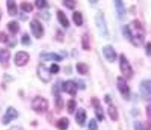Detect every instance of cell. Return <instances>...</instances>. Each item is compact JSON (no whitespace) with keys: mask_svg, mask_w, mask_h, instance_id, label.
Wrapping results in <instances>:
<instances>
[{"mask_svg":"<svg viewBox=\"0 0 151 130\" xmlns=\"http://www.w3.org/2000/svg\"><path fill=\"white\" fill-rule=\"evenodd\" d=\"M122 34L136 48L141 46L146 38V30L139 20H133L125 25L122 28Z\"/></svg>","mask_w":151,"mask_h":130,"instance_id":"obj_1","label":"cell"},{"mask_svg":"<svg viewBox=\"0 0 151 130\" xmlns=\"http://www.w3.org/2000/svg\"><path fill=\"white\" fill-rule=\"evenodd\" d=\"M31 108L38 114H45L49 109V101L42 96H37L32 100Z\"/></svg>","mask_w":151,"mask_h":130,"instance_id":"obj_2","label":"cell"},{"mask_svg":"<svg viewBox=\"0 0 151 130\" xmlns=\"http://www.w3.org/2000/svg\"><path fill=\"white\" fill-rule=\"evenodd\" d=\"M119 70H120L121 74H123L125 79L131 80L132 78L133 69L124 53L120 54V57H119Z\"/></svg>","mask_w":151,"mask_h":130,"instance_id":"obj_3","label":"cell"},{"mask_svg":"<svg viewBox=\"0 0 151 130\" xmlns=\"http://www.w3.org/2000/svg\"><path fill=\"white\" fill-rule=\"evenodd\" d=\"M95 23L96 26L99 30V33L102 36L106 37L108 35V28H107V24H106V18H104V12L101 10H99L95 15Z\"/></svg>","mask_w":151,"mask_h":130,"instance_id":"obj_4","label":"cell"},{"mask_svg":"<svg viewBox=\"0 0 151 130\" xmlns=\"http://www.w3.org/2000/svg\"><path fill=\"white\" fill-rule=\"evenodd\" d=\"M117 87L120 93V95L125 100H130L131 99V89L127 81L122 76H119L117 78Z\"/></svg>","mask_w":151,"mask_h":130,"instance_id":"obj_5","label":"cell"},{"mask_svg":"<svg viewBox=\"0 0 151 130\" xmlns=\"http://www.w3.org/2000/svg\"><path fill=\"white\" fill-rule=\"evenodd\" d=\"M30 29H31L32 34L37 39H40V38H42L44 36L45 29H44L43 24L38 20L34 19V20L31 21V22H30Z\"/></svg>","mask_w":151,"mask_h":130,"instance_id":"obj_6","label":"cell"},{"mask_svg":"<svg viewBox=\"0 0 151 130\" xmlns=\"http://www.w3.org/2000/svg\"><path fill=\"white\" fill-rule=\"evenodd\" d=\"M37 74L38 76V78L43 83H45V84H48V83L51 80V74L50 73L49 68L42 62H40L37 65Z\"/></svg>","mask_w":151,"mask_h":130,"instance_id":"obj_7","label":"cell"},{"mask_svg":"<svg viewBox=\"0 0 151 130\" xmlns=\"http://www.w3.org/2000/svg\"><path fill=\"white\" fill-rule=\"evenodd\" d=\"M62 89L67 93L68 95H70L72 97H75L77 95L78 90V83L75 82L74 80H67L62 83Z\"/></svg>","mask_w":151,"mask_h":130,"instance_id":"obj_8","label":"cell"},{"mask_svg":"<svg viewBox=\"0 0 151 130\" xmlns=\"http://www.w3.org/2000/svg\"><path fill=\"white\" fill-rule=\"evenodd\" d=\"M29 61H30V55H29L28 52L24 50L18 51L14 56V63L18 67L25 66Z\"/></svg>","mask_w":151,"mask_h":130,"instance_id":"obj_9","label":"cell"},{"mask_svg":"<svg viewBox=\"0 0 151 130\" xmlns=\"http://www.w3.org/2000/svg\"><path fill=\"white\" fill-rule=\"evenodd\" d=\"M139 90H140L141 96L144 99L150 100L151 98V82L149 79L147 80H143L141 82L140 86H139Z\"/></svg>","mask_w":151,"mask_h":130,"instance_id":"obj_10","label":"cell"},{"mask_svg":"<svg viewBox=\"0 0 151 130\" xmlns=\"http://www.w3.org/2000/svg\"><path fill=\"white\" fill-rule=\"evenodd\" d=\"M18 116H19L18 111H17L15 108L11 107V106H10V107H9L7 109V111H6V113H5V115L2 118V124L5 126H7L11 121L17 119Z\"/></svg>","mask_w":151,"mask_h":130,"instance_id":"obj_11","label":"cell"},{"mask_svg":"<svg viewBox=\"0 0 151 130\" xmlns=\"http://www.w3.org/2000/svg\"><path fill=\"white\" fill-rule=\"evenodd\" d=\"M102 52H103V55L104 57V59L109 61V62H114L117 60V52H116L115 49L111 45H106L104 46L103 49H102Z\"/></svg>","mask_w":151,"mask_h":130,"instance_id":"obj_12","label":"cell"},{"mask_svg":"<svg viewBox=\"0 0 151 130\" xmlns=\"http://www.w3.org/2000/svg\"><path fill=\"white\" fill-rule=\"evenodd\" d=\"M40 59L43 61H62L63 60V57H62L61 55L57 54L55 52H41L39 55Z\"/></svg>","mask_w":151,"mask_h":130,"instance_id":"obj_13","label":"cell"},{"mask_svg":"<svg viewBox=\"0 0 151 130\" xmlns=\"http://www.w3.org/2000/svg\"><path fill=\"white\" fill-rule=\"evenodd\" d=\"M115 2V8L116 11H117L118 18L119 20H123L126 18V9H125V5L123 1L121 0H116Z\"/></svg>","mask_w":151,"mask_h":130,"instance_id":"obj_14","label":"cell"},{"mask_svg":"<svg viewBox=\"0 0 151 130\" xmlns=\"http://www.w3.org/2000/svg\"><path fill=\"white\" fill-rule=\"evenodd\" d=\"M76 122H77L78 125H79L80 126H83L86 123V119H87V113L85 109L83 108H79L77 111V114H76L75 116Z\"/></svg>","mask_w":151,"mask_h":130,"instance_id":"obj_15","label":"cell"},{"mask_svg":"<svg viewBox=\"0 0 151 130\" xmlns=\"http://www.w3.org/2000/svg\"><path fill=\"white\" fill-rule=\"evenodd\" d=\"M56 16H57V20H58V21H59V23H60V24H61L63 27L68 28L69 26H70V21H69L68 18L66 17L65 13L63 12V10H61V9L57 10Z\"/></svg>","mask_w":151,"mask_h":130,"instance_id":"obj_16","label":"cell"},{"mask_svg":"<svg viewBox=\"0 0 151 130\" xmlns=\"http://www.w3.org/2000/svg\"><path fill=\"white\" fill-rule=\"evenodd\" d=\"M10 59V52L6 49H0V63L4 67H8Z\"/></svg>","mask_w":151,"mask_h":130,"instance_id":"obj_17","label":"cell"},{"mask_svg":"<svg viewBox=\"0 0 151 130\" xmlns=\"http://www.w3.org/2000/svg\"><path fill=\"white\" fill-rule=\"evenodd\" d=\"M7 9H8V14L11 17H14L18 14V7L17 4L13 0H8L7 1Z\"/></svg>","mask_w":151,"mask_h":130,"instance_id":"obj_18","label":"cell"},{"mask_svg":"<svg viewBox=\"0 0 151 130\" xmlns=\"http://www.w3.org/2000/svg\"><path fill=\"white\" fill-rule=\"evenodd\" d=\"M107 114L109 115V117L111 118V120L116 122V121H118L119 119V113H118V109L117 107L113 104H109L108 105V108H107Z\"/></svg>","mask_w":151,"mask_h":130,"instance_id":"obj_19","label":"cell"},{"mask_svg":"<svg viewBox=\"0 0 151 130\" xmlns=\"http://www.w3.org/2000/svg\"><path fill=\"white\" fill-rule=\"evenodd\" d=\"M7 28H8V30L9 31V33L11 34L15 35L16 34H18V32L20 31V24H19V22L17 21H10L8 22Z\"/></svg>","mask_w":151,"mask_h":130,"instance_id":"obj_20","label":"cell"},{"mask_svg":"<svg viewBox=\"0 0 151 130\" xmlns=\"http://www.w3.org/2000/svg\"><path fill=\"white\" fill-rule=\"evenodd\" d=\"M69 126V120L67 117H62L56 122V127L59 130H67Z\"/></svg>","mask_w":151,"mask_h":130,"instance_id":"obj_21","label":"cell"},{"mask_svg":"<svg viewBox=\"0 0 151 130\" xmlns=\"http://www.w3.org/2000/svg\"><path fill=\"white\" fill-rule=\"evenodd\" d=\"M54 105H55V109L57 111V113H60V111L63 109V106H65V101H63V99L61 94L55 96Z\"/></svg>","mask_w":151,"mask_h":130,"instance_id":"obj_22","label":"cell"},{"mask_svg":"<svg viewBox=\"0 0 151 130\" xmlns=\"http://www.w3.org/2000/svg\"><path fill=\"white\" fill-rule=\"evenodd\" d=\"M72 19L77 26H81L83 24V16L80 11H75L72 15Z\"/></svg>","mask_w":151,"mask_h":130,"instance_id":"obj_23","label":"cell"},{"mask_svg":"<svg viewBox=\"0 0 151 130\" xmlns=\"http://www.w3.org/2000/svg\"><path fill=\"white\" fill-rule=\"evenodd\" d=\"M81 46H82V49L89 51L91 49V43H90V37L88 34H84L82 36H81Z\"/></svg>","mask_w":151,"mask_h":130,"instance_id":"obj_24","label":"cell"},{"mask_svg":"<svg viewBox=\"0 0 151 130\" xmlns=\"http://www.w3.org/2000/svg\"><path fill=\"white\" fill-rule=\"evenodd\" d=\"M76 69H77V72L81 75H85L89 72V66L83 62H78L76 64Z\"/></svg>","mask_w":151,"mask_h":130,"instance_id":"obj_25","label":"cell"},{"mask_svg":"<svg viewBox=\"0 0 151 130\" xmlns=\"http://www.w3.org/2000/svg\"><path fill=\"white\" fill-rule=\"evenodd\" d=\"M20 9L24 11V12L29 13V12H32L33 9H34V6L31 3H27V2H22L20 5Z\"/></svg>","mask_w":151,"mask_h":130,"instance_id":"obj_26","label":"cell"},{"mask_svg":"<svg viewBox=\"0 0 151 130\" xmlns=\"http://www.w3.org/2000/svg\"><path fill=\"white\" fill-rule=\"evenodd\" d=\"M76 107H77V102L74 99H69L67 101V111L69 114H74V111L76 110Z\"/></svg>","mask_w":151,"mask_h":130,"instance_id":"obj_27","label":"cell"},{"mask_svg":"<svg viewBox=\"0 0 151 130\" xmlns=\"http://www.w3.org/2000/svg\"><path fill=\"white\" fill-rule=\"evenodd\" d=\"M95 115L98 121L103 122L104 119V110L102 108V106H99V107L95 108Z\"/></svg>","mask_w":151,"mask_h":130,"instance_id":"obj_28","label":"cell"},{"mask_svg":"<svg viewBox=\"0 0 151 130\" xmlns=\"http://www.w3.org/2000/svg\"><path fill=\"white\" fill-rule=\"evenodd\" d=\"M21 43L22 46H28L31 45V38H30V35H29L27 33H24L22 34V36L21 38Z\"/></svg>","mask_w":151,"mask_h":130,"instance_id":"obj_29","label":"cell"},{"mask_svg":"<svg viewBox=\"0 0 151 130\" xmlns=\"http://www.w3.org/2000/svg\"><path fill=\"white\" fill-rule=\"evenodd\" d=\"M62 2V4L68 9H75L76 6H77V1L75 0H63Z\"/></svg>","mask_w":151,"mask_h":130,"instance_id":"obj_30","label":"cell"},{"mask_svg":"<svg viewBox=\"0 0 151 130\" xmlns=\"http://www.w3.org/2000/svg\"><path fill=\"white\" fill-rule=\"evenodd\" d=\"M35 5L38 9H44L46 8H49L48 1H46V0H36Z\"/></svg>","mask_w":151,"mask_h":130,"instance_id":"obj_31","label":"cell"},{"mask_svg":"<svg viewBox=\"0 0 151 130\" xmlns=\"http://www.w3.org/2000/svg\"><path fill=\"white\" fill-rule=\"evenodd\" d=\"M55 39L60 43H63V41H65V34H63V32L62 30H60V29H57L56 34H55Z\"/></svg>","mask_w":151,"mask_h":130,"instance_id":"obj_32","label":"cell"},{"mask_svg":"<svg viewBox=\"0 0 151 130\" xmlns=\"http://www.w3.org/2000/svg\"><path fill=\"white\" fill-rule=\"evenodd\" d=\"M60 90H61L60 82L58 81V82H56L55 84L53 85V86H52V94H53L54 96L59 95V94H60Z\"/></svg>","mask_w":151,"mask_h":130,"instance_id":"obj_33","label":"cell"},{"mask_svg":"<svg viewBox=\"0 0 151 130\" xmlns=\"http://www.w3.org/2000/svg\"><path fill=\"white\" fill-rule=\"evenodd\" d=\"M50 74H56L59 73V71H60V66L58 64L56 63H52L50 65Z\"/></svg>","mask_w":151,"mask_h":130,"instance_id":"obj_34","label":"cell"},{"mask_svg":"<svg viewBox=\"0 0 151 130\" xmlns=\"http://www.w3.org/2000/svg\"><path fill=\"white\" fill-rule=\"evenodd\" d=\"M133 129L134 130H146L144 125L140 121H134V123H133Z\"/></svg>","mask_w":151,"mask_h":130,"instance_id":"obj_35","label":"cell"},{"mask_svg":"<svg viewBox=\"0 0 151 130\" xmlns=\"http://www.w3.org/2000/svg\"><path fill=\"white\" fill-rule=\"evenodd\" d=\"M91 103L92 105V107H93L94 109L97 108V107H99V106H101V103H100V100L98 98L96 97H92L91 99Z\"/></svg>","mask_w":151,"mask_h":130,"instance_id":"obj_36","label":"cell"},{"mask_svg":"<svg viewBox=\"0 0 151 130\" xmlns=\"http://www.w3.org/2000/svg\"><path fill=\"white\" fill-rule=\"evenodd\" d=\"M9 37V35H8L5 32H0V42L1 43L7 44Z\"/></svg>","mask_w":151,"mask_h":130,"instance_id":"obj_37","label":"cell"},{"mask_svg":"<svg viewBox=\"0 0 151 130\" xmlns=\"http://www.w3.org/2000/svg\"><path fill=\"white\" fill-rule=\"evenodd\" d=\"M89 129L90 130H98V125L95 119H91L89 123Z\"/></svg>","mask_w":151,"mask_h":130,"instance_id":"obj_38","label":"cell"},{"mask_svg":"<svg viewBox=\"0 0 151 130\" xmlns=\"http://www.w3.org/2000/svg\"><path fill=\"white\" fill-rule=\"evenodd\" d=\"M150 42H147V45H146V55L147 56H148V57H150V54H151V51H150Z\"/></svg>","mask_w":151,"mask_h":130,"instance_id":"obj_39","label":"cell"},{"mask_svg":"<svg viewBox=\"0 0 151 130\" xmlns=\"http://www.w3.org/2000/svg\"><path fill=\"white\" fill-rule=\"evenodd\" d=\"M104 102H106V104H108V105L112 103V99L108 95V94H106V95L104 96Z\"/></svg>","mask_w":151,"mask_h":130,"instance_id":"obj_40","label":"cell"},{"mask_svg":"<svg viewBox=\"0 0 151 130\" xmlns=\"http://www.w3.org/2000/svg\"><path fill=\"white\" fill-rule=\"evenodd\" d=\"M9 130H25V129L22 128V126H11Z\"/></svg>","mask_w":151,"mask_h":130,"instance_id":"obj_41","label":"cell"},{"mask_svg":"<svg viewBox=\"0 0 151 130\" xmlns=\"http://www.w3.org/2000/svg\"><path fill=\"white\" fill-rule=\"evenodd\" d=\"M4 78L5 79H7L8 81H13V77H11V75H9L7 74H4Z\"/></svg>","mask_w":151,"mask_h":130,"instance_id":"obj_42","label":"cell"},{"mask_svg":"<svg viewBox=\"0 0 151 130\" xmlns=\"http://www.w3.org/2000/svg\"><path fill=\"white\" fill-rule=\"evenodd\" d=\"M147 114L148 117V121H150V105H148L147 107Z\"/></svg>","mask_w":151,"mask_h":130,"instance_id":"obj_43","label":"cell"},{"mask_svg":"<svg viewBox=\"0 0 151 130\" xmlns=\"http://www.w3.org/2000/svg\"><path fill=\"white\" fill-rule=\"evenodd\" d=\"M2 14H3V12H2V10L0 9V21H1V18H2Z\"/></svg>","mask_w":151,"mask_h":130,"instance_id":"obj_44","label":"cell"},{"mask_svg":"<svg viewBox=\"0 0 151 130\" xmlns=\"http://www.w3.org/2000/svg\"><path fill=\"white\" fill-rule=\"evenodd\" d=\"M89 2H90L91 4H93V3H94V4H96V3H97L98 1H97V0H96V1H89Z\"/></svg>","mask_w":151,"mask_h":130,"instance_id":"obj_45","label":"cell"}]
</instances>
